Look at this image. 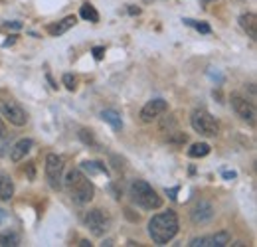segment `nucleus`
I'll list each match as a JSON object with an SVG mask.
<instances>
[{"label":"nucleus","instance_id":"26","mask_svg":"<svg viewBox=\"0 0 257 247\" xmlns=\"http://www.w3.org/2000/svg\"><path fill=\"white\" fill-rule=\"evenodd\" d=\"M6 133V129H4V125H2V119H0V137Z\"/></svg>","mask_w":257,"mask_h":247},{"label":"nucleus","instance_id":"7","mask_svg":"<svg viewBox=\"0 0 257 247\" xmlns=\"http://www.w3.org/2000/svg\"><path fill=\"white\" fill-rule=\"evenodd\" d=\"M85 225L89 227V231L93 235H103L109 229V217L105 216L103 210H91L85 216Z\"/></svg>","mask_w":257,"mask_h":247},{"label":"nucleus","instance_id":"19","mask_svg":"<svg viewBox=\"0 0 257 247\" xmlns=\"http://www.w3.org/2000/svg\"><path fill=\"white\" fill-rule=\"evenodd\" d=\"M79 14H81V18H83V20H89V22H99V14H97L95 6H91V4H83Z\"/></svg>","mask_w":257,"mask_h":247},{"label":"nucleus","instance_id":"16","mask_svg":"<svg viewBox=\"0 0 257 247\" xmlns=\"http://www.w3.org/2000/svg\"><path fill=\"white\" fill-rule=\"evenodd\" d=\"M101 119L105 121V123H109L115 131H121V127H123V121H121V115L117 113V111H113V109H105L103 113H101Z\"/></svg>","mask_w":257,"mask_h":247},{"label":"nucleus","instance_id":"21","mask_svg":"<svg viewBox=\"0 0 257 247\" xmlns=\"http://www.w3.org/2000/svg\"><path fill=\"white\" fill-rule=\"evenodd\" d=\"M184 24H188V26H192L196 30L204 32V34H210V26L208 24H202V22H196V20H190V18H186V20H182Z\"/></svg>","mask_w":257,"mask_h":247},{"label":"nucleus","instance_id":"2","mask_svg":"<svg viewBox=\"0 0 257 247\" xmlns=\"http://www.w3.org/2000/svg\"><path fill=\"white\" fill-rule=\"evenodd\" d=\"M65 190L71 196V200L77 202V204L91 202L93 194H95V188L91 184V180L81 170H75V168L65 174Z\"/></svg>","mask_w":257,"mask_h":247},{"label":"nucleus","instance_id":"18","mask_svg":"<svg viewBox=\"0 0 257 247\" xmlns=\"http://www.w3.org/2000/svg\"><path fill=\"white\" fill-rule=\"evenodd\" d=\"M20 243V235L14 231H2L0 233V245H12L16 247Z\"/></svg>","mask_w":257,"mask_h":247},{"label":"nucleus","instance_id":"23","mask_svg":"<svg viewBox=\"0 0 257 247\" xmlns=\"http://www.w3.org/2000/svg\"><path fill=\"white\" fill-rule=\"evenodd\" d=\"M103 54H105V50H103V48H93V56H95V60H101V58H103Z\"/></svg>","mask_w":257,"mask_h":247},{"label":"nucleus","instance_id":"17","mask_svg":"<svg viewBox=\"0 0 257 247\" xmlns=\"http://www.w3.org/2000/svg\"><path fill=\"white\" fill-rule=\"evenodd\" d=\"M208 155H210V145H206V143H196L188 151V156H192V158H202Z\"/></svg>","mask_w":257,"mask_h":247},{"label":"nucleus","instance_id":"25","mask_svg":"<svg viewBox=\"0 0 257 247\" xmlns=\"http://www.w3.org/2000/svg\"><path fill=\"white\" fill-rule=\"evenodd\" d=\"M4 217H6V212H4V210H2V208H0V223H2V221H4Z\"/></svg>","mask_w":257,"mask_h":247},{"label":"nucleus","instance_id":"6","mask_svg":"<svg viewBox=\"0 0 257 247\" xmlns=\"http://www.w3.org/2000/svg\"><path fill=\"white\" fill-rule=\"evenodd\" d=\"M0 115H2L6 121L16 125V127H24L26 121H28L26 111H24L16 101H0Z\"/></svg>","mask_w":257,"mask_h":247},{"label":"nucleus","instance_id":"10","mask_svg":"<svg viewBox=\"0 0 257 247\" xmlns=\"http://www.w3.org/2000/svg\"><path fill=\"white\" fill-rule=\"evenodd\" d=\"M166 109H168V103H166L164 99H153V101H149V103L141 109V119H143L145 123H153L157 117H161Z\"/></svg>","mask_w":257,"mask_h":247},{"label":"nucleus","instance_id":"22","mask_svg":"<svg viewBox=\"0 0 257 247\" xmlns=\"http://www.w3.org/2000/svg\"><path fill=\"white\" fill-rule=\"evenodd\" d=\"M64 85L69 89V91H75V87H77V79H75L71 73H65V75H64Z\"/></svg>","mask_w":257,"mask_h":247},{"label":"nucleus","instance_id":"8","mask_svg":"<svg viewBox=\"0 0 257 247\" xmlns=\"http://www.w3.org/2000/svg\"><path fill=\"white\" fill-rule=\"evenodd\" d=\"M231 107L237 113V117H241L243 121H249V123L255 121V107L251 101H247L239 95H231Z\"/></svg>","mask_w":257,"mask_h":247},{"label":"nucleus","instance_id":"1","mask_svg":"<svg viewBox=\"0 0 257 247\" xmlns=\"http://www.w3.org/2000/svg\"><path fill=\"white\" fill-rule=\"evenodd\" d=\"M178 216L174 212H162V214H157V216L151 217L149 221V235L153 237V241L157 245H164L168 243L176 233H178Z\"/></svg>","mask_w":257,"mask_h":247},{"label":"nucleus","instance_id":"11","mask_svg":"<svg viewBox=\"0 0 257 247\" xmlns=\"http://www.w3.org/2000/svg\"><path fill=\"white\" fill-rule=\"evenodd\" d=\"M32 147H34V143L30 139H20V141L12 147V151H10V160H12V162H20L24 156L32 151Z\"/></svg>","mask_w":257,"mask_h":247},{"label":"nucleus","instance_id":"15","mask_svg":"<svg viewBox=\"0 0 257 247\" xmlns=\"http://www.w3.org/2000/svg\"><path fill=\"white\" fill-rule=\"evenodd\" d=\"M12 196H14V182H12V178L6 176V174H0V200L8 202Z\"/></svg>","mask_w":257,"mask_h":247},{"label":"nucleus","instance_id":"9","mask_svg":"<svg viewBox=\"0 0 257 247\" xmlns=\"http://www.w3.org/2000/svg\"><path fill=\"white\" fill-rule=\"evenodd\" d=\"M229 243V233L220 231V233H212V235H202V237H194L188 243L190 247H224Z\"/></svg>","mask_w":257,"mask_h":247},{"label":"nucleus","instance_id":"5","mask_svg":"<svg viewBox=\"0 0 257 247\" xmlns=\"http://www.w3.org/2000/svg\"><path fill=\"white\" fill-rule=\"evenodd\" d=\"M62 174H64V158L54 153L46 156V178L54 190L62 188V180H64Z\"/></svg>","mask_w":257,"mask_h":247},{"label":"nucleus","instance_id":"13","mask_svg":"<svg viewBox=\"0 0 257 247\" xmlns=\"http://www.w3.org/2000/svg\"><path fill=\"white\" fill-rule=\"evenodd\" d=\"M75 24H77V18H75V16H67L62 22H56V24L48 26V32H50L52 36H62V34H65L69 28H73Z\"/></svg>","mask_w":257,"mask_h":247},{"label":"nucleus","instance_id":"3","mask_svg":"<svg viewBox=\"0 0 257 247\" xmlns=\"http://www.w3.org/2000/svg\"><path fill=\"white\" fill-rule=\"evenodd\" d=\"M128 196L143 210H159L162 206V198L157 194V190L145 180H133L131 188H128Z\"/></svg>","mask_w":257,"mask_h":247},{"label":"nucleus","instance_id":"24","mask_svg":"<svg viewBox=\"0 0 257 247\" xmlns=\"http://www.w3.org/2000/svg\"><path fill=\"white\" fill-rule=\"evenodd\" d=\"M222 174H224V178H227V180H231V178H235V176H237L233 170H231V172H229V170H224Z\"/></svg>","mask_w":257,"mask_h":247},{"label":"nucleus","instance_id":"14","mask_svg":"<svg viewBox=\"0 0 257 247\" xmlns=\"http://www.w3.org/2000/svg\"><path fill=\"white\" fill-rule=\"evenodd\" d=\"M239 24H241V28L247 32V36L249 38H257V18L255 14H251V12H247V14H241L239 16Z\"/></svg>","mask_w":257,"mask_h":247},{"label":"nucleus","instance_id":"4","mask_svg":"<svg viewBox=\"0 0 257 247\" xmlns=\"http://www.w3.org/2000/svg\"><path fill=\"white\" fill-rule=\"evenodd\" d=\"M190 123H192L194 131L204 135V137H216L220 133L218 121L206 109H194L192 115H190Z\"/></svg>","mask_w":257,"mask_h":247},{"label":"nucleus","instance_id":"20","mask_svg":"<svg viewBox=\"0 0 257 247\" xmlns=\"http://www.w3.org/2000/svg\"><path fill=\"white\" fill-rule=\"evenodd\" d=\"M83 168L87 172H105L107 174V168L101 164V162H83Z\"/></svg>","mask_w":257,"mask_h":247},{"label":"nucleus","instance_id":"12","mask_svg":"<svg viewBox=\"0 0 257 247\" xmlns=\"http://www.w3.org/2000/svg\"><path fill=\"white\" fill-rule=\"evenodd\" d=\"M214 216V208L208 204V202H198L192 210V219L196 223H204L208 219H212Z\"/></svg>","mask_w":257,"mask_h":247}]
</instances>
